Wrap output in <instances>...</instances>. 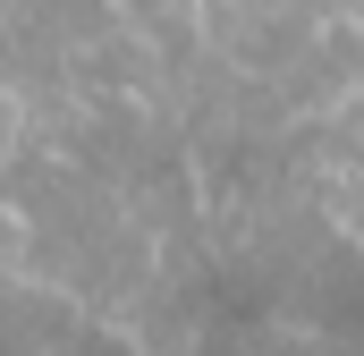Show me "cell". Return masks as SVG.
Returning <instances> with one entry per match:
<instances>
[{"label":"cell","mask_w":364,"mask_h":356,"mask_svg":"<svg viewBox=\"0 0 364 356\" xmlns=\"http://www.w3.org/2000/svg\"><path fill=\"white\" fill-rule=\"evenodd\" d=\"M119 9H136V17H153V9H161V0H119Z\"/></svg>","instance_id":"3957f363"},{"label":"cell","mask_w":364,"mask_h":356,"mask_svg":"<svg viewBox=\"0 0 364 356\" xmlns=\"http://www.w3.org/2000/svg\"><path fill=\"white\" fill-rule=\"evenodd\" d=\"M314 331L339 340V348H364V255H339V263L314 271Z\"/></svg>","instance_id":"6da1fadb"},{"label":"cell","mask_w":364,"mask_h":356,"mask_svg":"<svg viewBox=\"0 0 364 356\" xmlns=\"http://www.w3.org/2000/svg\"><path fill=\"white\" fill-rule=\"evenodd\" d=\"M0 356H26V348H17V340H9V331H0Z\"/></svg>","instance_id":"277c9868"},{"label":"cell","mask_w":364,"mask_h":356,"mask_svg":"<svg viewBox=\"0 0 364 356\" xmlns=\"http://www.w3.org/2000/svg\"><path fill=\"white\" fill-rule=\"evenodd\" d=\"M203 305H212V323H263L272 314V288L255 271H212L203 280Z\"/></svg>","instance_id":"7a4b0ae2"}]
</instances>
